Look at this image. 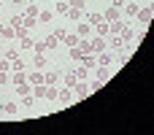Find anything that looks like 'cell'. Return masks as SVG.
Masks as SVG:
<instances>
[{"mask_svg":"<svg viewBox=\"0 0 154 135\" xmlns=\"http://www.w3.org/2000/svg\"><path fill=\"white\" fill-rule=\"evenodd\" d=\"M68 8H70V3H68V0H57V5H54V11H57V14H68Z\"/></svg>","mask_w":154,"mask_h":135,"instance_id":"14","label":"cell"},{"mask_svg":"<svg viewBox=\"0 0 154 135\" xmlns=\"http://www.w3.org/2000/svg\"><path fill=\"white\" fill-rule=\"evenodd\" d=\"M3 84H8V73H0V87Z\"/></svg>","mask_w":154,"mask_h":135,"instance_id":"45","label":"cell"},{"mask_svg":"<svg viewBox=\"0 0 154 135\" xmlns=\"http://www.w3.org/2000/svg\"><path fill=\"white\" fill-rule=\"evenodd\" d=\"M106 46H111V49H114V51H119V49H122V46H125V41H122V38H119V35H111V41H108V43H106Z\"/></svg>","mask_w":154,"mask_h":135,"instance_id":"12","label":"cell"},{"mask_svg":"<svg viewBox=\"0 0 154 135\" xmlns=\"http://www.w3.org/2000/svg\"><path fill=\"white\" fill-rule=\"evenodd\" d=\"M16 108H19L16 103H3V114H5V116H14V114H16Z\"/></svg>","mask_w":154,"mask_h":135,"instance_id":"20","label":"cell"},{"mask_svg":"<svg viewBox=\"0 0 154 135\" xmlns=\"http://www.w3.org/2000/svg\"><path fill=\"white\" fill-rule=\"evenodd\" d=\"M106 49H108V46H106V41H103V38H97V35H95V38L89 41V54H100V51H106Z\"/></svg>","mask_w":154,"mask_h":135,"instance_id":"1","label":"cell"},{"mask_svg":"<svg viewBox=\"0 0 154 135\" xmlns=\"http://www.w3.org/2000/svg\"><path fill=\"white\" fill-rule=\"evenodd\" d=\"M57 95H60L57 87H46V95H43V97H46V100H57Z\"/></svg>","mask_w":154,"mask_h":135,"instance_id":"24","label":"cell"},{"mask_svg":"<svg viewBox=\"0 0 154 135\" xmlns=\"http://www.w3.org/2000/svg\"><path fill=\"white\" fill-rule=\"evenodd\" d=\"M87 95H89V84H84V81H79V84H76V97H81V100H84Z\"/></svg>","mask_w":154,"mask_h":135,"instance_id":"10","label":"cell"},{"mask_svg":"<svg viewBox=\"0 0 154 135\" xmlns=\"http://www.w3.org/2000/svg\"><path fill=\"white\" fill-rule=\"evenodd\" d=\"M22 22H24V16H14V19H11V22H8V24H11V27H14V30H16V27H22Z\"/></svg>","mask_w":154,"mask_h":135,"instance_id":"38","label":"cell"},{"mask_svg":"<svg viewBox=\"0 0 154 135\" xmlns=\"http://www.w3.org/2000/svg\"><path fill=\"white\" fill-rule=\"evenodd\" d=\"M0 35H3V38H16V30H14V27H11V24H5V27H3V32H0Z\"/></svg>","mask_w":154,"mask_h":135,"instance_id":"27","label":"cell"},{"mask_svg":"<svg viewBox=\"0 0 154 135\" xmlns=\"http://www.w3.org/2000/svg\"><path fill=\"white\" fill-rule=\"evenodd\" d=\"M35 68H38V70H43V68H46V60H43V54H35Z\"/></svg>","mask_w":154,"mask_h":135,"instance_id":"36","label":"cell"},{"mask_svg":"<svg viewBox=\"0 0 154 135\" xmlns=\"http://www.w3.org/2000/svg\"><path fill=\"white\" fill-rule=\"evenodd\" d=\"M32 49H35V54H46V51H49V49H46V43H43V41H41V43H35V46H32Z\"/></svg>","mask_w":154,"mask_h":135,"instance_id":"39","label":"cell"},{"mask_svg":"<svg viewBox=\"0 0 154 135\" xmlns=\"http://www.w3.org/2000/svg\"><path fill=\"white\" fill-rule=\"evenodd\" d=\"M57 100H60L62 106H70V100H73L70 89H68V87H62V89H60V95H57Z\"/></svg>","mask_w":154,"mask_h":135,"instance_id":"2","label":"cell"},{"mask_svg":"<svg viewBox=\"0 0 154 135\" xmlns=\"http://www.w3.org/2000/svg\"><path fill=\"white\" fill-rule=\"evenodd\" d=\"M89 27H92V24L81 22V24H79V30H76V35H79V38H87V35H89Z\"/></svg>","mask_w":154,"mask_h":135,"instance_id":"15","label":"cell"},{"mask_svg":"<svg viewBox=\"0 0 154 135\" xmlns=\"http://www.w3.org/2000/svg\"><path fill=\"white\" fill-rule=\"evenodd\" d=\"M43 43H46V49H54L60 41H57V35H46V38H43Z\"/></svg>","mask_w":154,"mask_h":135,"instance_id":"29","label":"cell"},{"mask_svg":"<svg viewBox=\"0 0 154 135\" xmlns=\"http://www.w3.org/2000/svg\"><path fill=\"white\" fill-rule=\"evenodd\" d=\"M79 41H81V38H79L76 32H68V35L62 38V43H68V49H70V46H79Z\"/></svg>","mask_w":154,"mask_h":135,"instance_id":"11","label":"cell"},{"mask_svg":"<svg viewBox=\"0 0 154 135\" xmlns=\"http://www.w3.org/2000/svg\"><path fill=\"white\" fill-rule=\"evenodd\" d=\"M16 95H19V97H24V95H32V84H30V81L19 84V87H16Z\"/></svg>","mask_w":154,"mask_h":135,"instance_id":"9","label":"cell"},{"mask_svg":"<svg viewBox=\"0 0 154 135\" xmlns=\"http://www.w3.org/2000/svg\"><path fill=\"white\" fill-rule=\"evenodd\" d=\"M106 78H108V68L97 65V81H106Z\"/></svg>","mask_w":154,"mask_h":135,"instance_id":"34","label":"cell"},{"mask_svg":"<svg viewBox=\"0 0 154 135\" xmlns=\"http://www.w3.org/2000/svg\"><path fill=\"white\" fill-rule=\"evenodd\" d=\"M87 70H89V68H84V65H81V68H79V70H73V73H76V78H79V81H84V78H87Z\"/></svg>","mask_w":154,"mask_h":135,"instance_id":"37","label":"cell"},{"mask_svg":"<svg viewBox=\"0 0 154 135\" xmlns=\"http://www.w3.org/2000/svg\"><path fill=\"white\" fill-rule=\"evenodd\" d=\"M19 43H22V49H32V46H35V41H32L30 35H24V38H19Z\"/></svg>","mask_w":154,"mask_h":135,"instance_id":"28","label":"cell"},{"mask_svg":"<svg viewBox=\"0 0 154 135\" xmlns=\"http://www.w3.org/2000/svg\"><path fill=\"white\" fill-rule=\"evenodd\" d=\"M130 3H138V0H130Z\"/></svg>","mask_w":154,"mask_h":135,"instance_id":"48","label":"cell"},{"mask_svg":"<svg viewBox=\"0 0 154 135\" xmlns=\"http://www.w3.org/2000/svg\"><path fill=\"white\" fill-rule=\"evenodd\" d=\"M3 27H5V24H3V22H0V32H3Z\"/></svg>","mask_w":154,"mask_h":135,"instance_id":"47","label":"cell"},{"mask_svg":"<svg viewBox=\"0 0 154 135\" xmlns=\"http://www.w3.org/2000/svg\"><path fill=\"white\" fill-rule=\"evenodd\" d=\"M38 14H41V11H38V5H32V0H30V3H27V14H24V16H32V19H38Z\"/></svg>","mask_w":154,"mask_h":135,"instance_id":"21","label":"cell"},{"mask_svg":"<svg viewBox=\"0 0 154 135\" xmlns=\"http://www.w3.org/2000/svg\"><path fill=\"white\" fill-rule=\"evenodd\" d=\"M76 84H79V78H76V73H73V70H70V73H65V87L70 89V87H76Z\"/></svg>","mask_w":154,"mask_h":135,"instance_id":"19","label":"cell"},{"mask_svg":"<svg viewBox=\"0 0 154 135\" xmlns=\"http://www.w3.org/2000/svg\"><path fill=\"white\" fill-rule=\"evenodd\" d=\"M125 14H127V16L133 19V16L138 14V3H127V5H125Z\"/></svg>","mask_w":154,"mask_h":135,"instance_id":"22","label":"cell"},{"mask_svg":"<svg viewBox=\"0 0 154 135\" xmlns=\"http://www.w3.org/2000/svg\"><path fill=\"white\" fill-rule=\"evenodd\" d=\"M22 100H24V108H32V103H35V97H32V95H24Z\"/></svg>","mask_w":154,"mask_h":135,"instance_id":"41","label":"cell"},{"mask_svg":"<svg viewBox=\"0 0 154 135\" xmlns=\"http://www.w3.org/2000/svg\"><path fill=\"white\" fill-rule=\"evenodd\" d=\"M11 68H14V73L24 70V60H22V57H19V60H14V62H11Z\"/></svg>","mask_w":154,"mask_h":135,"instance_id":"33","label":"cell"},{"mask_svg":"<svg viewBox=\"0 0 154 135\" xmlns=\"http://www.w3.org/2000/svg\"><path fill=\"white\" fill-rule=\"evenodd\" d=\"M11 81H14V87H19V84H24V81H27V76H24V70H19V73H14V76H11Z\"/></svg>","mask_w":154,"mask_h":135,"instance_id":"18","label":"cell"},{"mask_svg":"<svg viewBox=\"0 0 154 135\" xmlns=\"http://www.w3.org/2000/svg\"><path fill=\"white\" fill-rule=\"evenodd\" d=\"M3 57H5L8 62H14V60H19V51H16V49H11V51H5Z\"/></svg>","mask_w":154,"mask_h":135,"instance_id":"35","label":"cell"},{"mask_svg":"<svg viewBox=\"0 0 154 135\" xmlns=\"http://www.w3.org/2000/svg\"><path fill=\"white\" fill-rule=\"evenodd\" d=\"M81 65L84 68H97V54H84L81 57Z\"/></svg>","mask_w":154,"mask_h":135,"instance_id":"4","label":"cell"},{"mask_svg":"<svg viewBox=\"0 0 154 135\" xmlns=\"http://www.w3.org/2000/svg\"><path fill=\"white\" fill-rule=\"evenodd\" d=\"M8 68H11V62L5 57H0V73H8Z\"/></svg>","mask_w":154,"mask_h":135,"instance_id":"40","label":"cell"},{"mask_svg":"<svg viewBox=\"0 0 154 135\" xmlns=\"http://www.w3.org/2000/svg\"><path fill=\"white\" fill-rule=\"evenodd\" d=\"M95 30H97V38H106V35H108V22H100V24H95Z\"/></svg>","mask_w":154,"mask_h":135,"instance_id":"16","label":"cell"},{"mask_svg":"<svg viewBox=\"0 0 154 135\" xmlns=\"http://www.w3.org/2000/svg\"><path fill=\"white\" fill-rule=\"evenodd\" d=\"M70 57H73L76 62H81V57H84V51H81L79 46H70Z\"/></svg>","mask_w":154,"mask_h":135,"instance_id":"30","label":"cell"},{"mask_svg":"<svg viewBox=\"0 0 154 135\" xmlns=\"http://www.w3.org/2000/svg\"><path fill=\"white\" fill-rule=\"evenodd\" d=\"M100 22H106V19H103V14H100V11H92V14H89V16H87V24H92V27H95V24H100Z\"/></svg>","mask_w":154,"mask_h":135,"instance_id":"8","label":"cell"},{"mask_svg":"<svg viewBox=\"0 0 154 135\" xmlns=\"http://www.w3.org/2000/svg\"><path fill=\"white\" fill-rule=\"evenodd\" d=\"M135 16H138V22H152L154 11H152V8H138V14H135Z\"/></svg>","mask_w":154,"mask_h":135,"instance_id":"6","label":"cell"},{"mask_svg":"<svg viewBox=\"0 0 154 135\" xmlns=\"http://www.w3.org/2000/svg\"><path fill=\"white\" fill-rule=\"evenodd\" d=\"M46 95V84H35V89H32V97H43Z\"/></svg>","mask_w":154,"mask_h":135,"instance_id":"31","label":"cell"},{"mask_svg":"<svg viewBox=\"0 0 154 135\" xmlns=\"http://www.w3.org/2000/svg\"><path fill=\"white\" fill-rule=\"evenodd\" d=\"M11 3H16V5H19V3H24V0H11Z\"/></svg>","mask_w":154,"mask_h":135,"instance_id":"46","label":"cell"},{"mask_svg":"<svg viewBox=\"0 0 154 135\" xmlns=\"http://www.w3.org/2000/svg\"><path fill=\"white\" fill-rule=\"evenodd\" d=\"M51 16H54V11H49V8H46V11H41V14H38V22H51Z\"/></svg>","mask_w":154,"mask_h":135,"instance_id":"26","label":"cell"},{"mask_svg":"<svg viewBox=\"0 0 154 135\" xmlns=\"http://www.w3.org/2000/svg\"><path fill=\"white\" fill-rule=\"evenodd\" d=\"M97 65H103V68H108V65H111V49H106V51H100V54H97Z\"/></svg>","mask_w":154,"mask_h":135,"instance_id":"5","label":"cell"},{"mask_svg":"<svg viewBox=\"0 0 154 135\" xmlns=\"http://www.w3.org/2000/svg\"><path fill=\"white\" fill-rule=\"evenodd\" d=\"M100 87H103V81H92V84H89V92H95V89H100Z\"/></svg>","mask_w":154,"mask_h":135,"instance_id":"43","label":"cell"},{"mask_svg":"<svg viewBox=\"0 0 154 135\" xmlns=\"http://www.w3.org/2000/svg\"><path fill=\"white\" fill-rule=\"evenodd\" d=\"M70 3V8H84V0H68Z\"/></svg>","mask_w":154,"mask_h":135,"instance_id":"42","label":"cell"},{"mask_svg":"<svg viewBox=\"0 0 154 135\" xmlns=\"http://www.w3.org/2000/svg\"><path fill=\"white\" fill-rule=\"evenodd\" d=\"M125 3H127V0H111V8H122Z\"/></svg>","mask_w":154,"mask_h":135,"instance_id":"44","label":"cell"},{"mask_svg":"<svg viewBox=\"0 0 154 135\" xmlns=\"http://www.w3.org/2000/svg\"><path fill=\"white\" fill-rule=\"evenodd\" d=\"M103 19H106V22H116V19H122V14H119V8H108V11L103 14Z\"/></svg>","mask_w":154,"mask_h":135,"instance_id":"7","label":"cell"},{"mask_svg":"<svg viewBox=\"0 0 154 135\" xmlns=\"http://www.w3.org/2000/svg\"><path fill=\"white\" fill-rule=\"evenodd\" d=\"M35 24H38V19H32V16H24V22H22L24 30H30V27H35Z\"/></svg>","mask_w":154,"mask_h":135,"instance_id":"32","label":"cell"},{"mask_svg":"<svg viewBox=\"0 0 154 135\" xmlns=\"http://www.w3.org/2000/svg\"><path fill=\"white\" fill-rule=\"evenodd\" d=\"M125 24H127V22H119V19H116V22H108V32H111V35H119V32L125 30Z\"/></svg>","mask_w":154,"mask_h":135,"instance_id":"3","label":"cell"},{"mask_svg":"<svg viewBox=\"0 0 154 135\" xmlns=\"http://www.w3.org/2000/svg\"><path fill=\"white\" fill-rule=\"evenodd\" d=\"M57 78H60L57 73H43V84H46V87H51V84H57Z\"/></svg>","mask_w":154,"mask_h":135,"instance_id":"23","label":"cell"},{"mask_svg":"<svg viewBox=\"0 0 154 135\" xmlns=\"http://www.w3.org/2000/svg\"><path fill=\"white\" fill-rule=\"evenodd\" d=\"M119 38H122L125 43H130V41H133V27H127V24H125V30L119 32Z\"/></svg>","mask_w":154,"mask_h":135,"instance_id":"17","label":"cell"},{"mask_svg":"<svg viewBox=\"0 0 154 135\" xmlns=\"http://www.w3.org/2000/svg\"><path fill=\"white\" fill-rule=\"evenodd\" d=\"M65 16L76 22V19H81V8H68V14H65Z\"/></svg>","mask_w":154,"mask_h":135,"instance_id":"25","label":"cell"},{"mask_svg":"<svg viewBox=\"0 0 154 135\" xmlns=\"http://www.w3.org/2000/svg\"><path fill=\"white\" fill-rule=\"evenodd\" d=\"M27 81H30L32 87H35V84H43V73H41V70H35V73H30V76H27Z\"/></svg>","mask_w":154,"mask_h":135,"instance_id":"13","label":"cell"}]
</instances>
